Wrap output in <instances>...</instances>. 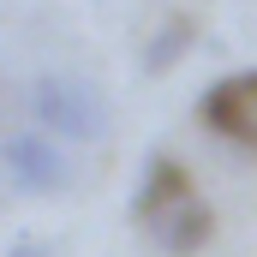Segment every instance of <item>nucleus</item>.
<instances>
[{"label": "nucleus", "instance_id": "f257e3e1", "mask_svg": "<svg viewBox=\"0 0 257 257\" xmlns=\"http://www.w3.org/2000/svg\"><path fill=\"white\" fill-rule=\"evenodd\" d=\"M30 114H36V132H48L60 144H96V138H108V96L90 78L42 72L30 84Z\"/></svg>", "mask_w": 257, "mask_h": 257}, {"label": "nucleus", "instance_id": "f03ea898", "mask_svg": "<svg viewBox=\"0 0 257 257\" xmlns=\"http://www.w3.org/2000/svg\"><path fill=\"white\" fill-rule=\"evenodd\" d=\"M0 162H6L12 186L30 192V197H54L72 180V162H66L60 138H48V132H12V138H0Z\"/></svg>", "mask_w": 257, "mask_h": 257}, {"label": "nucleus", "instance_id": "7ed1b4c3", "mask_svg": "<svg viewBox=\"0 0 257 257\" xmlns=\"http://www.w3.org/2000/svg\"><path fill=\"white\" fill-rule=\"evenodd\" d=\"M203 120L215 132H227V138H239V144L257 150V72H239V78L215 84L203 96Z\"/></svg>", "mask_w": 257, "mask_h": 257}, {"label": "nucleus", "instance_id": "20e7f679", "mask_svg": "<svg viewBox=\"0 0 257 257\" xmlns=\"http://www.w3.org/2000/svg\"><path fill=\"white\" fill-rule=\"evenodd\" d=\"M144 227H150V239H156L168 257H192L197 245L209 239L215 215H209V203H197V197H180V203H168L162 215H150Z\"/></svg>", "mask_w": 257, "mask_h": 257}, {"label": "nucleus", "instance_id": "39448f33", "mask_svg": "<svg viewBox=\"0 0 257 257\" xmlns=\"http://www.w3.org/2000/svg\"><path fill=\"white\" fill-rule=\"evenodd\" d=\"M180 197H192L186 168H180V162H168V156H150V168H144V180H138V192H132V215H138V221H150V215H162V209H168V203H180Z\"/></svg>", "mask_w": 257, "mask_h": 257}, {"label": "nucleus", "instance_id": "423d86ee", "mask_svg": "<svg viewBox=\"0 0 257 257\" xmlns=\"http://www.w3.org/2000/svg\"><path fill=\"white\" fill-rule=\"evenodd\" d=\"M192 42H197V24L186 18V12H174V18H168V24H156V36L144 42V72L156 78V72H168V66H180Z\"/></svg>", "mask_w": 257, "mask_h": 257}, {"label": "nucleus", "instance_id": "0eeeda50", "mask_svg": "<svg viewBox=\"0 0 257 257\" xmlns=\"http://www.w3.org/2000/svg\"><path fill=\"white\" fill-rule=\"evenodd\" d=\"M6 257H42V239H18V245H12Z\"/></svg>", "mask_w": 257, "mask_h": 257}]
</instances>
